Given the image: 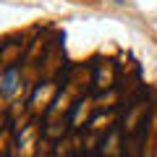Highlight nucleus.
<instances>
[{"label":"nucleus","instance_id":"obj_1","mask_svg":"<svg viewBox=\"0 0 157 157\" xmlns=\"http://www.w3.org/2000/svg\"><path fill=\"white\" fill-rule=\"evenodd\" d=\"M16 71H18L16 66L6 68V78H3V92H6V94H11V92L16 89Z\"/></svg>","mask_w":157,"mask_h":157},{"label":"nucleus","instance_id":"obj_2","mask_svg":"<svg viewBox=\"0 0 157 157\" xmlns=\"http://www.w3.org/2000/svg\"><path fill=\"white\" fill-rule=\"evenodd\" d=\"M115 3H123V0H115Z\"/></svg>","mask_w":157,"mask_h":157}]
</instances>
